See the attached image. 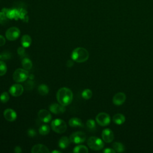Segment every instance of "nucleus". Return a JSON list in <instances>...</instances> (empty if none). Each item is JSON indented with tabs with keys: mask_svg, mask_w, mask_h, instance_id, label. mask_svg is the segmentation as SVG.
Listing matches in <instances>:
<instances>
[{
	"mask_svg": "<svg viewBox=\"0 0 153 153\" xmlns=\"http://www.w3.org/2000/svg\"><path fill=\"white\" fill-rule=\"evenodd\" d=\"M56 97L58 102L65 106L72 102L73 100V93L69 88L62 87L57 91Z\"/></svg>",
	"mask_w": 153,
	"mask_h": 153,
	"instance_id": "f257e3e1",
	"label": "nucleus"
},
{
	"mask_svg": "<svg viewBox=\"0 0 153 153\" xmlns=\"http://www.w3.org/2000/svg\"><path fill=\"white\" fill-rule=\"evenodd\" d=\"M72 59L78 63H82L87 61L89 57L88 51L83 47H77L74 49L71 54Z\"/></svg>",
	"mask_w": 153,
	"mask_h": 153,
	"instance_id": "f03ea898",
	"label": "nucleus"
},
{
	"mask_svg": "<svg viewBox=\"0 0 153 153\" xmlns=\"http://www.w3.org/2000/svg\"><path fill=\"white\" fill-rule=\"evenodd\" d=\"M51 127L52 130L57 133H63L67 128V126L65 121L59 118L53 120L51 123Z\"/></svg>",
	"mask_w": 153,
	"mask_h": 153,
	"instance_id": "7ed1b4c3",
	"label": "nucleus"
},
{
	"mask_svg": "<svg viewBox=\"0 0 153 153\" xmlns=\"http://www.w3.org/2000/svg\"><path fill=\"white\" fill-rule=\"evenodd\" d=\"M87 145L90 149L94 151L100 150L104 146L103 140L95 136H91L88 138L87 140Z\"/></svg>",
	"mask_w": 153,
	"mask_h": 153,
	"instance_id": "20e7f679",
	"label": "nucleus"
},
{
	"mask_svg": "<svg viewBox=\"0 0 153 153\" xmlns=\"http://www.w3.org/2000/svg\"><path fill=\"white\" fill-rule=\"evenodd\" d=\"M13 79L18 82H23L26 80L29 76V74L27 70L25 69H17L13 73Z\"/></svg>",
	"mask_w": 153,
	"mask_h": 153,
	"instance_id": "39448f33",
	"label": "nucleus"
},
{
	"mask_svg": "<svg viewBox=\"0 0 153 153\" xmlns=\"http://www.w3.org/2000/svg\"><path fill=\"white\" fill-rule=\"evenodd\" d=\"M96 121L101 126H106L111 123V117L107 113L100 112L96 117Z\"/></svg>",
	"mask_w": 153,
	"mask_h": 153,
	"instance_id": "423d86ee",
	"label": "nucleus"
},
{
	"mask_svg": "<svg viewBox=\"0 0 153 153\" xmlns=\"http://www.w3.org/2000/svg\"><path fill=\"white\" fill-rule=\"evenodd\" d=\"M71 142L79 144L84 142L86 139V135L82 131H76L73 133L69 137Z\"/></svg>",
	"mask_w": 153,
	"mask_h": 153,
	"instance_id": "0eeeda50",
	"label": "nucleus"
},
{
	"mask_svg": "<svg viewBox=\"0 0 153 153\" xmlns=\"http://www.w3.org/2000/svg\"><path fill=\"white\" fill-rule=\"evenodd\" d=\"M20 35V31L16 27H11L8 29L5 32V36L10 41H14L17 39Z\"/></svg>",
	"mask_w": 153,
	"mask_h": 153,
	"instance_id": "6e6552de",
	"label": "nucleus"
},
{
	"mask_svg": "<svg viewBox=\"0 0 153 153\" xmlns=\"http://www.w3.org/2000/svg\"><path fill=\"white\" fill-rule=\"evenodd\" d=\"M23 90L24 88L22 85L16 84L11 86L9 89V92L12 96L14 97H17L20 96L23 93Z\"/></svg>",
	"mask_w": 153,
	"mask_h": 153,
	"instance_id": "1a4fd4ad",
	"label": "nucleus"
},
{
	"mask_svg": "<svg viewBox=\"0 0 153 153\" xmlns=\"http://www.w3.org/2000/svg\"><path fill=\"white\" fill-rule=\"evenodd\" d=\"M102 138L103 140L106 143H110L114 139L113 131L110 128H105L102 132Z\"/></svg>",
	"mask_w": 153,
	"mask_h": 153,
	"instance_id": "9d476101",
	"label": "nucleus"
},
{
	"mask_svg": "<svg viewBox=\"0 0 153 153\" xmlns=\"http://www.w3.org/2000/svg\"><path fill=\"white\" fill-rule=\"evenodd\" d=\"M126 99V94L123 92H118L116 93L112 99V102L114 105L117 106H120L123 105Z\"/></svg>",
	"mask_w": 153,
	"mask_h": 153,
	"instance_id": "9b49d317",
	"label": "nucleus"
},
{
	"mask_svg": "<svg viewBox=\"0 0 153 153\" xmlns=\"http://www.w3.org/2000/svg\"><path fill=\"white\" fill-rule=\"evenodd\" d=\"M39 119L44 123H48L51 120L50 113L45 109H41L38 114Z\"/></svg>",
	"mask_w": 153,
	"mask_h": 153,
	"instance_id": "f8f14e48",
	"label": "nucleus"
},
{
	"mask_svg": "<svg viewBox=\"0 0 153 153\" xmlns=\"http://www.w3.org/2000/svg\"><path fill=\"white\" fill-rule=\"evenodd\" d=\"M50 111L56 114H59L63 113L65 111V106L59 103H53L49 106Z\"/></svg>",
	"mask_w": 153,
	"mask_h": 153,
	"instance_id": "ddd939ff",
	"label": "nucleus"
},
{
	"mask_svg": "<svg viewBox=\"0 0 153 153\" xmlns=\"http://www.w3.org/2000/svg\"><path fill=\"white\" fill-rule=\"evenodd\" d=\"M4 116L7 121H14L17 118V114L13 109L8 108L4 111Z\"/></svg>",
	"mask_w": 153,
	"mask_h": 153,
	"instance_id": "4468645a",
	"label": "nucleus"
},
{
	"mask_svg": "<svg viewBox=\"0 0 153 153\" xmlns=\"http://www.w3.org/2000/svg\"><path fill=\"white\" fill-rule=\"evenodd\" d=\"M7 17L9 19H16L17 20L18 18H19V11L17 9H7V8H3L2 9Z\"/></svg>",
	"mask_w": 153,
	"mask_h": 153,
	"instance_id": "2eb2a0df",
	"label": "nucleus"
},
{
	"mask_svg": "<svg viewBox=\"0 0 153 153\" xmlns=\"http://www.w3.org/2000/svg\"><path fill=\"white\" fill-rule=\"evenodd\" d=\"M49 152L48 148L42 144H36L31 149L32 153H48Z\"/></svg>",
	"mask_w": 153,
	"mask_h": 153,
	"instance_id": "dca6fc26",
	"label": "nucleus"
},
{
	"mask_svg": "<svg viewBox=\"0 0 153 153\" xmlns=\"http://www.w3.org/2000/svg\"><path fill=\"white\" fill-rule=\"evenodd\" d=\"M112 120L114 123H115L117 125H121L123 124L125 121H126V117L125 116L120 113L116 114L113 116Z\"/></svg>",
	"mask_w": 153,
	"mask_h": 153,
	"instance_id": "f3484780",
	"label": "nucleus"
},
{
	"mask_svg": "<svg viewBox=\"0 0 153 153\" xmlns=\"http://www.w3.org/2000/svg\"><path fill=\"white\" fill-rule=\"evenodd\" d=\"M70 142L71 140L68 137L63 136L60 139L59 141V146L61 149H65L69 146Z\"/></svg>",
	"mask_w": 153,
	"mask_h": 153,
	"instance_id": "a211bd4d",
	"label": "nucleus"
},
{
	"mask_svg": "<svg viewBox=\"0 0 153 153\" xmlns=\"http://www.w3.org/2000/svg\"><path fill=\"white\" fill-rule=\"evenodd\" d=\"M69 124L70 126L72 127H82L83 124L81 119L78 118H72L69 121Z\"/></svg>",
	"mask_w": 153,
	"mask_h": 153,
	"instance_id": "6ab92c4d",
	"label": "nucleus"
},
{
	"mask_svg": "<svg viewBox=\"0 0 153 153\" xmlns=\"http://www.w3.org/2000/svg\"><path fill=\"white\" fill-rule=\"evenodd\" d=\"M21 42L23 47L25 48L29 47L32 42V39L28 35H24L22 36L21 39Z\"/></svg>",
	"mask_w": 153,
	"mask_h": 153,
	"instance_id": "aec40b11",
	"label": "nucleus"
},
{
	"mask_svg": "<svg viewBox=\"0 0 153 153\" xmlns=\"http://www.w3.org/2000/svg\"><path fill=\"white\" fill-rule=\"evenodd\" d=\"M22 65L23 69H25L26 70H29L32 67V61L27 57H25L22 59Z\"/></svg>",
	"mask_w": 153,
	"mask_h": 153,
	"instance_id": "412c9836",
	"label": "nucleus"
},
{
	"mask_svg": "<svg viewBox=\"0 0 153 153\" xmlns=\"http://www.w3.org/2000/svg\"><path fill=\"white\" fill-rule=\"evenodd\" d=\"M38 91L39 94L41 96H45L48 93L49 88L45 84H41L38 87Z\"/></svg>",
	"mask_w": 153,
	"mask_h": 153,
	"instance_id": "4be33fe9",
	"label": "nucleus"
},
{
	"mask_svg": "<svg viewBox=\"0 0 153 153\" xmlns=\"http://www.w3.org/2000/svg\"><path fill=\"white\" fill-rule=\"evenodd\" d=\"M112 147H113V149L115 151V152H122L125 149L124 146L123 145V144L118 142H114L112 145Z\"/></svg>",
	"mask_w": 153,
	"mask_h": 153,
	"instance_id": "5701e85b",
	"label": "nucleus"
},
{
	"mask_svg": "<svg viewBox=\"0 0 153 153\" xmlns=\"http://www.w3.org/2000/svg\"><path fill=\"white\" fill-rule=\"evenodd\" d=\"M73 152L75 153H87L88 152V149L85 146L80 145L75 146L73 150Z\"/></svg>",
	"mask_w": 153,
	"mask_h": 153,
	"instance_id": "b1692460",
	"label": "nucleus"
},
{
	"mask_svg": "<svg viewBox=\"0 0 153 153\" xmlns=\"http://www.w3.org/2000/svg\"><path fill=\"white\" fill-rule=\"evenodd\" d=\"M50 130L49 126L47 124L42 125L39 128V133L41 135H46L49 133Z\"/></svg>",
	"mask_w": 153,
	"mask_h": 153,
	"instance_id": "393cba45",
	"label": "nucleus"
},
{
	"mask_svg": "<svg viewBox=\"0 0 153 153\" xmlns=\"http://www.w3.org/2000/svg\"><path fill=\"white\" fill-rule=\"evenodd\" d=\"M92 95H93V93H92L91 90L88 89V88L85 89L82 92V94H81L82 97L84 98V99H90L92 97Z\"/></svg>",
	"mask_w": 153,
	"mask_h": 153,
	"instance_id": "a878e982",
	"label": "nucleus"
},
{
	"mask_svg": "<svg viewBox=\"0 0 153 153\" xmlns=\"http://www.w3.org/2000/svg\"><path fill=\"white\" fill-rule=\"evenodd\" d=\"M86 126H87V128H89L90 130H94L96 128L95 121L92 119H89L87 121Z\"/></svg>",
	"mask_w": 153,
	"mask_h": 153,
	"instance_id": "bb28decb",
	"label": "nucleus"
},
{
	"mask_svg": "<svg viewBox=\"0 0 153 153\" xmlns=\"http://www.w3.org/2000/svg\"><path fill=\"white\" fill-rule=\"evenodd\" d=\"M10 99V96H9V94L7 92V91H4L3 92L1 96H0V101L2 102V103H6Z\"/></svg>",
	"mask_w": 153,
	"mask_h": 153,
	"instance_id": "cd10ccee",
	"label": "nucleus"
},
{
	"mask_svg": "<svg viewBox=\"0 0 153 153\" xmlns=\"http://www.w3.org/2000/svg\"><path fill=\"white\" fill-rule=\"evenodd\" d=\"M7 68L6 64L4 62L0 60V76H2L5 75L7 72Z\"/></svg>",
	"mask_w": 153,
	"mask_h": 153,
	"instance_id": "c85d7f7f",
	"label": "nucleus"
},
{
	"mask_svg": "<svg viewBox=\"0 0 153 153\" xmlns=\"http://www.w3.org/2000/svg\"><path fill=\"white\" fill-rule=\"evenodd\" d=\"M11 57V53L8 51H3L0 53V59L2 60L10 59Z\"/></svg>",
	"mask_w": 153,
	"mask_h": 153,
	"instance_id": "c756f323",
	"label": "nucleus"
},
{
	"mask_svg": "<svg viewBox=\"0 0 153 153\" xmlns=\"http://www.w3.org/2000/svg\"><path fill=\"white\" fill-rule=\"evenodd\" d=\"M7 17L5 14V11L2 10L1 11H0V23L2 25L5 24L7 22Z\"/></svg>",
	"mask_w": 153,
	"mask_h": 153,
	"instance_id": "7c9ffc66",
	"label": "nucleus"
},
{
	"mask_svg": "<svg viewBox=\"0 0 153 153\" xmlns=\"http://www.w3.org/2000/svg\"><path fill=\"white\" fill-rule=\"evenodd\" d=\"M25 89L27 90H32L34 87V82L32 81H27L25 84Z\"/></svg>",
	"mask_w": 153,
	"mask_h": 153,
	"instance_id": "2f4dec72",
	"label": "nucleus"
},
{
	"mask_svg": "<svg viewBox=\"0 0 153 153\" xmlns=\"http://www.w3.org/2000/svg\"><path fill=\"white\" fill-rule=\"evenodd\" d=\"M17 53L20 56H23L25 53V49L24 47H20L17 49Z\"/></svg>",
	"mask_w": 153,
	"mask_h": 153,
	"instance_id": "473e14b6",
	"label": "nucleus"
},
{
	"mask_svg": "<svg viewBox=\"0 0 153 153\" xmlns=\"http://www.w3.org/2000/svg\"><path fill=\"white\" fill-rule=\"evenodd\" d=\"M27 134L30 137H34L36 134V132L33 128H29L27 130Z\"/></svg>",
	"mask_w": 153,
	"mask_h": 153,
	"instance_id": "72a5a7b5",
	"label": "nucleus"
},
{
	"mask_svg": "<svg viewBox=\"0 0 153 153\" xmlns=\"http://www.w3.org/2000/svg\"><path fill=\"white\" fill-rule=\"evenodd\" d=\"M103 152L105 153H115V151L113 148H106L103 150Z\"/></svg>",
	"mask_w": 153,
	"mask_h": 153,
	"instance_id": "f704fd0d",
	"label": "nucleus"
},
{
	"mask_svg": "<svg viewBox=\"0 0 153 153\" xmlns=\"http://www.w3.org/2000/svg\"><path fill=\"white\" fill-rule=\"evenodd\" d=\"M5 44V38L2 35H0V47L4 45Z\"/></svg>",
	"mask_w": 153,
	"mask_h": 153,
	"instance_id": "c9c22d12",
	"label": "nucleus"
},
{
	"mask_svg": "<svg viewBox=\"0 0 153 153\" xmlns=\"http://www.w3.org/2000/svg\"><path fill=\"white\" fill-rule=\"evenodd\" d=\"M73 65H74V62H73V61H72V60H68V61H67L66 65H67V66H68V67L71 68V67H72V66H73Z\"/></svg>",
	"mask_w": 153,
	"mask_h": 153,
	"instance_id": "e433bc0d",
	"label": "nucleus"
},
{
	"mask_svg": "<svg viewBox=\"0 0 153 153\" xmlns=\"http://www.w3.org/2000/svg\"><path fill=\"white\" fill-rule=\"evenodd\" d=\"M14 152L16 153H20L22 152V149L20 146H17L14 148Z\"/></svg>",
	"mask_w": 153,
	"mask_h": 153,
	"instance_id": "4c0bfd02",
	"label": "nucleus"
},
{
	"mask_svg": "<svg viewBox=\"0 0 153 153\" xmlns=\"http://www.w3.org/2000/svg\"><path fill=\"white\" fill-rule=\"evenodd\" d=\"M52 152L53 153H54V152H57V153H60V151H52Z\"/></svg>",
	"mask_w": 153,
	"mask_h": 153,
	"instance_id": "58836bf2",
	"label": "nucleus"
}]
</instances>
